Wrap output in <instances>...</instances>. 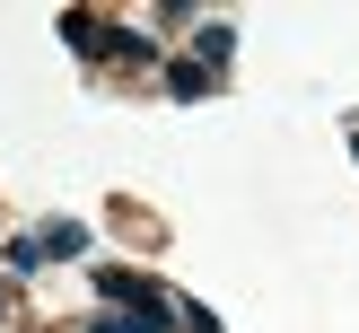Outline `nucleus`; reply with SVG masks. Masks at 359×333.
<instances>
[{
	"label": "nucleus",
	"mask_w": 359,
	"mask_h": 333,
	"mask_svg": "<svg viewBox=\"0 0 359 333\" xmlns=\"http://www.w3.org/2000/svg\"><path fill=\"white\" fill-rule=\"evenodd\" d=\"M35 237H44V263H53V254H62V263H70V254H88V228H79V219H44Z\"/></svg>",
	"instance_id": "f03ea898"
},
{
	"label": "nucleus",
	"mask_w": 359,
	"mask_h": 333,
	"mask_svg": "<svg viewBox=\"0 0 359 333\" xmlns=\"http://www.w3.org/2000/svg\"><path fill=\"white\" fill-rule=\"evenodd\" d=\"M175 325H184V333H219V315H210V307H193V298H184V307H175Z\"/></svg>",
	"instance_id": "0eeeda50"
},
{
	"label": "nucleus",
	"mask_w": 359,
	"mask_h": 333,
	"mask_svg": "<svg viewBox=\"0 0 359 333\" xmlns=\"http://www.w3.org/2000/svg\"><path fill=\"white\" fill-rule=\"evenodd\" d=\"M44 263V237H9V272H35Z\"/></svg>",
	"instance_id": "423d86ee"
},
{
	"label": "nucleus",
	"mask_w": 359,
	"mask_h": 333,
	"mask_svg": "<svg viewBox=\"0 0 359 333\" xmlns=\"http://www.w3.org/2000/svg\"><path fill=\"white\" fill-rule=\"evenodd\" d=\"M88 333H167V325H149V315H123V307H105Z\"/></svg>",
	"instance_id": "39448f33"
},
{
	"label": "nucleus",
	"mask_w": 359,
	"mask_h": 333,
	"mask_svg": "<svg viewBox=\"0 0 359 333\" xmlns=\"http://www.w3.org/2000/svg\"><path fill=\"white\" fill-rule=\"evenodd\" d=\"M97 298L123 307V315H149V325H175V307H184V298H167L149 272H97Z\"/></svg>",
	"instance_id": "f257e3e1"
},
{
	"label": "nucleus",
	"mask_w": 359,
	"mask_h": 333,
	"mask_svg": "<svg viewBox=\"0 0 359 333\" xmlns=\"http://www.w3.org/2000/svg\"><path fill=\"white\" fill-rule=\"evenodd\" d=\"M62 44H70V53H105V44H114V35H105L97 18H62Z\"/></svg>",
	"instance_id": "20e7f679"
},
{
	"label": "nucleus",
	"mask_w": 359,
	"mask_h": 333,
	"mask_svg": "<svg viewBox=\"0 0 359 333\" xmlns=\"http://www.w3.org/2000/svg\"><path fill=\"white\" fill-rule=\"evenodd\" d=\"M351 149H359V123H351Z\"/></svg>",
	"instance_id": "6e6552de"
},
{
	"label": "nucleus",
	"mask_w": 359,
	"mask_h": 333,
	"mask_svg": "<svg viewBox=\"0 0 359 333\" xmlns=\"http://www.w3.org/2000/svg\"><path fill=\"white\" fill-rule=\"evenodd\" d=\"M167 88H175V97H210V70H202V53H184V62H167Z\"/></svg>",
	"instance_id": "7ed1b4c3"
}]
</instances>
